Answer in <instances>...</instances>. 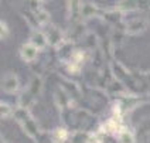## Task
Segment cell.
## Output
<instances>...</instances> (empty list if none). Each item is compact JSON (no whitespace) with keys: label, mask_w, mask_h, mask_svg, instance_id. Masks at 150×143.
<instances>
[{"label":"cell","mask_w":150,"mask_h":143,"mask_svg":"<svg viewBox=\"0 0 150 143\" xmlns=\"http://www.w3.org/2000/svg\"><path fill=\"white\" fill-rule=\"evenodd\" d=\"M13 116L18 120L20 126L23 127V130H24L27 135L30 136V137H33L37 143L40 142L42 135H41V132H40V129H38V126H37V123H35V120L31 118V115H30L28 110L25 109V108L17 106L16 109H14V112H13Z\"/></svg>","instance_id":"1"},{"label":"cell","mask_w":150,"mask_h":143,"mask_svg":"<svg viewBox=\"0 0 150 143\" xmlns=\"http://www.w3.org/2000/svg\"><path fill=\"white\" fill-rule=\"evenodd\" d=\"M45 38H47V42L50 44V45H54V47H59L62 42H64V34L62 31L57 28L55 25H48L47 28H45Z\"/></svg>","instance_id":"2"},{"label":"cell","mask_w":150,"mask_h":143,"mask_svg":"<svg viewBox=\"0 0 150 143\" xmlns=\"http://www.w3.org/2000/svg\"><path fill=\"white\" fill-rule=\"evenodd\" d=\"M146 27H147V20H144L143 17H137V18H133V20L125 23V33L139 34L144 31Z\"/></svg>","instance_id":"3"},{"label":"cell","mask_w":150,"mask_h":143,"mask_svg":"<svg viewBox=\"0 0 150 143\" xmlns=\"http://www.w3.org/2000/svg\"><path fill=\"white\" fill-rule=\"evenodd\" d=\"M37 54H38V48L34 47L31 42H25L20 47V57L25 62H33L37 58Z\"/></svg>","instance_id":"4"},{"label":"cell","mask_w":150,"mask_h":143,"mask_svg":"<svg viewBox=\"0 0 150 143\" xmlns=\"http://www.w3.org/2000/svg\"><path fill=\"white\" fill-rule=\"evenodd\" d=\"M1 88L3 91H7V92H16L18 91V79L14 74H6L1 79Z\"/></svg>","instance_id":"5"},{"label":"cell","mask_w":150,"mask_h":143,"mask_svg":"<svg viewBox=\"0 0 150 143\" xmlns=\"http://www.w3.org/2000/svg\"><path fill=\"white\" fill-rule=\"evenodd\" d=\"M99 10L91 1H81V17L82 18H92L98 16Z\"/></svg>","instance_id":"6"},{"label":"cell","mask_w":150,"mask_h":143,"mask_svg":"<svg viewBox=\"0 0 150 143\" xmlns=\"http://www.w3.org/2000/svg\"><path fill=\"white\" fill-rule=\"evenodd\" d=\"M68 20L78 23L81 18V1H68Z\"/></svg>","instance_id":"7"},{"label":"cell","mask_w":150,"mask_h":143,"mask_svg":"<svg viewBox=\"0 0 150 143\" xmlns=\"http://www.w3.org/2000/svg\"><path fill=\"white\" fill-rule=\"evenodd\" d=\"M30 42L33 44L34 47H37L38 50H42V48H45V45L48 44L47 42V38H45V34L44 31H33L31 35H30Z\"/></svg>","instance_id":"8"},{"label":"cell","mask_w":150,"mask_h":143,"mask_svg":"<svg viewBox=\"0 0 150 143\" xmlns=\"http://www.w3.org/2000/svg\"><path fill=\"white\" fill-rule=\"evenodd\" d=\"M71 136L68 133V130L65 127H57L52 133L50 135V139L52 143H65Z\"/></svg>","instance_id":"9"},{"label":"cell","mask_w":150,"mask_h":143,"mask_svg":"<svg viewBox=\"0 0 150 143\" xmlns=\"http://www.w3.org/2000/svg\"><path fill=\"white\" fill-rule=\"evenodd\" d=\"M55 102H57V105H58L61 109H67L68 106H69V96H68V93L65 89H62V88H58L57 91H55Z\"/></svg>","instance_id":"10"},{"label":"cell","mask_w":150,"mask_h":143,"mask_svg":"<svg viewBox=\"0 0 150 143\" xmlns=\"http://www.w3.org/2000/svg\"><path fill=\"white\" fill-rule=\"evenodd\" d=\"M91 139H92V136L89 135V133H86V132H81V130L74 132L72 136L69 137L71 143H91Z\"/></svg>","instance_id":"11"},{"label":"cell","mask_w":150,"mask_h":143,"mask_svg":"<svg viewBox=\"0 0 150 143\" xmlns=\"http://www.w3.org/2000/svg\"><path fill=\"white\" fill-rule=\"evenodd\" d=\"M23 16H24V18L27 20V23L28 24H31V27L34 28V31H38L40 28H41V25H40V23H38V20H37V17H35V14H34L31 10H23Z\"/></svg>","instance_id":"12"},{"label":"cell","mask_w":150,"mask_h":143,"mask_svg":"<svg viewBox=\"0 0 150 143\" xmlns=\"http://www.w3.org/2000/svg\"><path fill=\"white\" fill-rule=\"evenodd\" d=\"M117 140L119 143H134V135L132 130H129L127 127H123L120 130V133L117 135Z\"/></svg>","instance_id":"13"},{"label":"cell","mask_w":150,"mask_h":143,"mask_svg":"<svg viewBox=\"0 0 150 143\" xmlns=\"http://www.w3.org/2000/svg\"><path fill=\"white\" fill-rule=\"evenodd\" d=\"M35 17H37V20H38V23H40V25H45L48 21H50V14H48V11H45L44 8H40V10H37L35 13Z\"/></svg>","instance_id":"14"},{"label":"cell","mask_w":150,"mask_h":143,"mask_svg":"<svg viewBox=\"0 0 150 143\" xmlns=\"http://www.w3.org/2000/svg\"><path fill=\"white\" fill-rule=\"evenodd\" d=\"M0 108H1V116H3V118H4L6 115H7V116L8 115H13V112H14V109H13L10 105H6L4 101L1 102V106H0Z\"/></svg>","instance_id":"15"},{"label":"cell","mask_w":150,"mask_h":143,"mask_svg":"<svg viewBox=\"0 0 150 143\" xmlns=\"http://www.w3.org/2000/svg\"><path fill=\"white\" fill-rule=\"evenodd\" d=\"M0 30H1V38H4L6 34H8V27H6V21L4 20L0 21Z\"/></svg>","instance_id":"16"}]
</instances>
